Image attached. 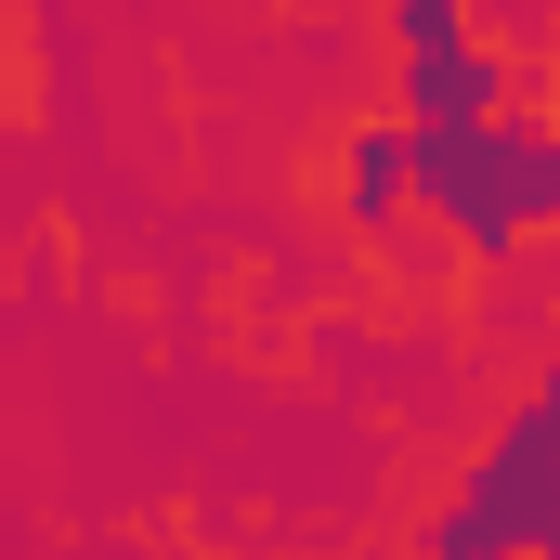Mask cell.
<instances>
[{
  "label": "cell",
  "mask_w": 560,
  "mask_h": 560,
  "mask_svg": "<svg viewBox=\"0 0 560 560\" xmlns=\"http://www.w3.org/2000/svg\"><path fill=\"white\" fill-rule=\"evenodd\" d=\"M535 548H548V405L509 418V443L482 456V482L430 535V560H535Z\"/></svg>",
  "instance_id": "1"
},
{
  "label": "cell",
  "mask_w": 560,
  "mask_h": 560,
  "mask_svg": "<svg viewBox=\"0 0 560 560\" xmlns=\"http://www.w3.org/2000/svg\"><path fill=\"white\" fill-rule=\"evenodd\" d=\"M339 183H352V209H365V222H392V196H405V131H365Z\"/></svg>",
  "instance_id": "2"
}]
</instances>
